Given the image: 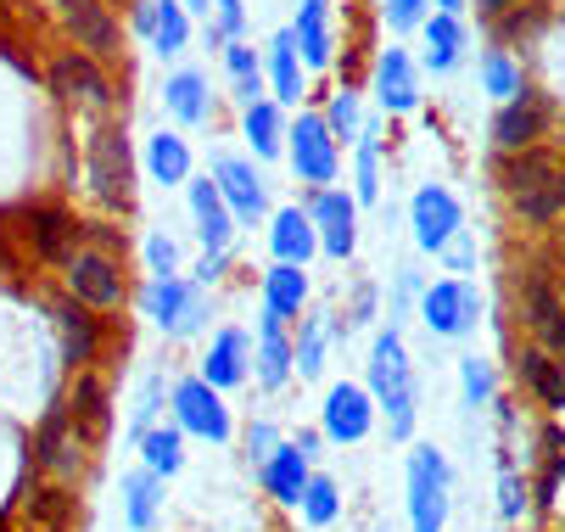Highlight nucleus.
<instances>
[{
  "label": "nucleus",
  "mask_w": 565,
  "mask_h": 532,
  "mask_svg": "<svg viewBox=\"0 0 565 532\" xmlns=\"http://www.w3.org/2000/svg\"><path fill=\"white\" fill-rule=\"evenodd\" d=\"M370 398L381 404V415H386L397 443L415 437V370H409V353H403L397 326L381 331L375 348H370Z\"/></svg>",
  "instance_id": "obj_1"
},
{
  "label": "nucleus",
  "mask_w": 565,
  "mask_h": 532,
  "mask_svg": "<svg viewBox=\"0 0 565 532\" xmlns=\"http://www.w3.org/2000/svg\"><path fill=\"white\" fill-rule=\"evenodd\" d=\"M504 191H510L515 219H526V224H548V219L565 213V169L548 158V151H537V146L510 151Z\"/></svg>",
  "instance_id": "obj_2"
},
{
  "label": "nucleus",
  "mask_w": 565,
  "mask_h": 532,
  "mask_svg": "<svg viewBox=\"0 0 565 532\" xmlns=\"http://www.w3.org/2000/svg\"><path fill=\"white\" fill-rule=\"evenodd\" d=\"M85 174H90V191H96L107 208H118V213L135 208V158H129V140H124L118 124H102V129L90 135V146H85Z\"/></svg>",
  "instance_id": "obj_3"
},
{
  "label": "nucleus",
  "mask_w": 565,
  "mask_h": 532,
  "mask_svg": "<svg viewBox=\"0 0 565 532\" xmlns=\"http://www.w3.org/2000/svg\"><path fill=\"white\" fill-rule=\"evenodd\" d=\"M286 158H291V174L313 191L337 185V174H342V146L319 113H302V118L286 124Z\"/></svg>",
  "instance_id": "obj_4"
},
{
  "label": "nucleus",
  "mask_w": 565,
  "mask_h": 532,
  "mask_svg": "<svg viewBox=\"0 0 565 532\" xmlns=\"http://www.w3.org/2000/svg\"><path fill=\"white\" fill-rule=\"evenodd\" d=\"M140 309L151 315L157 331H169V337H196L207 326V291L185 275H163V280H151L140 291Z\"/></svg>",
  "instance_id": "obj_5"
},
{
  "label": "nucleus",
  "mask_w": 565,
  "mask_h": 532,
  "mask_svg": "<svg viewBox=\"0 0 565 532\" xmlns=\"http://www.w3.org/2000/svg\"><path fill=\"white\" fill-rule=\"evenodd\" d=\"M420 320L431 337H470L481 326V286H470V280L420 286Z\"/></svg>",
  "instance_id": "obj_6"
},
{
  "label": "nucleus",
  "mask_w": 565,
  "mask_h": 532,
  "mask_svg": "<svg viewBox=\"0 0 565 532\" xmlns=\"http://www.w3.org/2000/svg\"><path fill=\"white\" fill-rule=\"evenodd\" d=\"M448 460L437 448H415L409 454V521L415 532H443L448 526Z\"/></svg>",
  "instance_id": "obj_7"
},
{
  "label": "nucleus",
  "mask_w": 565,
  "mask_h": 532,
  "mask_svg": "<svg viewBox=\"0 0 565 532\" xmlns=\"http://www.w3.org/2000/svg\"><path fill=\"white\" fill-rule=\"evenodd\" d=\"M308 219H313L319 247H326L331 258H342V264H348V258H353V247H359V202H353L348 191L326 185V191H313Z\"/></svg>",
  "instance_id": "obj_8"
},
{
  "label": "nucleus",
  "mask_w": 565,
  "mask_h": 532,
  "mask_svg": "<svg viewBox=\"0 0 565 532\" xmlns=\"http://www.w3.org/2000/svg\"><path fill=\"white\" fill-rule=\"evenodd\" d=\"M85 443H96V437L78 426V421L67 415V404H62V409L45 415V426H40V437H34V460H40L51 477H78V471H85Z\"/></svg>",
  "instance_id": "obj_9"
},
{
  "label": "nucleus",
  "mask_w": 565,
  "mask_h": 532,
  "mask_svg": "<svg viewBox=\"0 0 565 532\" xmlns=\"http://www.w3.org/2000/svg\"><path fill=\"white\" fill-rule=\"evenodd\" d=\"M213 185H218V196L230 202L235 224H264V213H269V191H264V180H258V169H253L247 158H235V151H218V158H213Z\"/></svg>",
  "instance_id": "obj_10"
},
{
  "label": "nucleus",
  "mask_w": 565,
  "mask_h": 532,
  "mask_svg": "<svg viewBox=\"0 0 565 532\" xmlns=\"http://www.w3.org/2000/svg\"><path fill=\"white\" fill-rule=\"evenodd\" d=\"M174 426L191 432V437L224 443V437H230V409H224L218 387H207L202 375H185V382H174Z\"/></svg>",
  "instance_id": "obj_11"
},
{
  "label": "nucleus",
  "mask_w": 565,
  "mask_h": 532,
  "mask_svg": "<svg viewBox=\"0 0 565 532\" xmlns=\"http://www.w3.org/2000/svg\"><path fill=\"white\" fill-rule=\"evenodd\" d=\"M67 291L85 309H118L124 302V264L113 253H73L67 258Z\"/></svg>",
  "instance_id": "obj_12"
},
{
  "label": "nucleus",
  "mask_w": 565,
  "mask_h": 532,
  "mask_svg": "<svg viewBox=\"0 0 565 532\" xmlns=\"http://www.w3.org/2000/svg\"><path fill=\"white\" fill-rule=\"evenodd\" d=\"M56 12H62L67 34L85 45V56L107 62V56L124 51V29H118V18L107 12V0H56Z\"/></svg>",
  "instance_id": "obj_13"
},
{
  "label": "nucleus",
  "mask_w": 565,
  "mask_h": 532,
  "mask_svg": "<svg viewBox=\"0 0 565 532\" xmlns=\"http://www.w3.org/2000/svg\"><path fill=\"white\" fill-rule=\"evenodd\" d=\"M370 91H375V107L392 113V118L415 113V107H420V73H415V56L403 51V45H386V51L375 56V79H370Z\"/></svg>",
  "instance_id": "obj_14"
},
{
  "label": "nucleus",
  "mask_w": 565,
  "mask_h": 532,
  "mask_svg": "<svg viewBox=\"0 0 565 532\" xmlns=\"http://www.w3.org/2000/svg\"><path fill=\"white\" fill-rule=\"evenodd\" d=\"M409 213H415V242H420L426 253H443V247L465 231V208H459V196H454L448 185H420Z\"/></svg>",
  "instance_id": "obj_15"
},
{
  "label": "nucleus",
  "mask_w": 565,
  "mask_h": 532,
  "mask_svg": "<svg viewBox=\"0 0 565 532\" xmlns=\"http://www.w3.org/2000/svg\"><path fill=\"white\" fill-rule=\"evenodd\" d=\"M375 426V398L370 387H353V382H337L326 393V415H319V432L331 443H364Z\"/></svg>",
  "instance_id": "obj_16"
},
{
  "label": "nucleus",
  "mask_w": 565,
  "mask_h": 532,
  "mask_svg": "<svg viewBox=\"0 0 565 532\" xmlns=\"http://www.w3.org/2000/svg\"><path fill=\"white\" fill-rule=\"evenodd\" d=\"M51 85L67 96V102H85V107H96V113H107L118 96H113V79L96 67V56H56L51 62Z\"/></svg>",
  "instance_id": "obj_17"
},
{
  "label": "nucleus",
  "mask_w": 565,
  "mask_h": 532,
  "mask_svg": "<svg viewBox=\"0 0 565 532\" xmlns=\"http://www.w3.org/2000/svg\"><path fill=\"white\" fill-rule=\"evenodd\" d=\"M291 40L302 67L326 73L337 62V34H331V0H297V18H291Z\"/></svg>",
  "instance_id": "obj_18"
},
{
  "label": "nucleus",
  "mask_w": 565,
  "mask_h": 532,
  "mask_svg": "<svg viewBox=\"0 0 565 532\" xmlns=\"http://www.w3.org/2000/svg\"><path fill=\"white\" fill-rule=\"evenodd\" d=\"M247 353H253V337L247 331H235V326L218 331L213 348L202 353V382L218 387V393L224 387H241V382H247Z\"/></svg>",
  "instance_id": "obj_19"
},
{
  "label": "nucleus",
  "mask_w": 565,
  "mask_h": 532,
  "mask_svg": "<svg viewBox=\"0 0 565 532\" xmlns=\"http://www.w3.org/2000/svg\"><path fill=\"white\" fill-rule=\"evenodd\" d=\"M191 219H196V236H202L207 253H218V247L235 242V213H230V202L218 196L213 174H207V180H191Z\"/></svg>",
  "instance_id": "obj_20"
},
{
  "label": "nucleus",
  "mask_w": 565,
  "mask_h": 532,
  "mask_svg": "<svg viewBox=\"0 0 565 532\" xmlns=\"http://www.w3.org/2000/svg\"><path fill=\"white\" fill-rule=\"evenodd\" d=\"M308 477H313V471H308V454L297 448V437H291V443H275V454L258 466V482L275 493V504H291V510H297Z\"/></svg>",
  "instance_id": "obj_21"
},
{
  "label": "nucleus",
  "mask_w": 565,
  "mask_h": 532,
  "mask_svg": "<svg viewBox=\"0 0 565 532\" xmlns=\"http://www.w3.org/2000/svg\"><path fill=\"white\" fill-rule=\"evenodd\" d=\"M521 315H526V326L537 331L543 348L565 353V309H559V297L548 291L543 275H526V280H521Z\"/></svg>",
  "instance_id": "obj_22"
},
{
  "label": "nucleus",
  "mask_w": 565,
  "mask_h": 532,
  "mask_svg": "<svg viewBox=\"0 0 565 532\" xmlns=\"http://www.w3.org/2000/svg\"><path fill=\"white\" fill-rule=\"evenodd\" d=\"M241 140L253 146L258 163H269V158L286 151V113H280L275 96H258L253 107H241Z\"/></svg>",
  "instance_id": "obj_23"
},
{
  "label": "nucleus",
  "mask_w": 565,
  "mask_h": 532,
  "mask_svg": "<svg viewBox=\"0 0 565 532\" xmlns=\"http://www.w3.org/2000/svg\"><path fill=\"white\" fill-rule=\"evenodd\" d=\"M163 107H169V118L202 129V124H213V85L202 79L196 67H180V73H169V85H163Z\"/></svg>",
  "instance_id": "obj_24"
},
{
  "label": "nucleus",
  "mask_w": 565,
  "mask_h": 532,
  "mask_svg": "<svg viewBox=\"0 0 565 532\" xmlns=\"http://www.w3.org/2000/svg\"><path fill=\"white\" fill-rule=\"evenodd\" d=\"M537 135H543V102H537L532 91L510 96V102L499 107V118H493L499 151H526V146H537Z\"/></svg>",
  "instance_id": "obj_25"
},
{
  "label": "nucleus",
  "mask_w": 565,
  "mask_h": 532,
  "mask_svg": "<svg viewBox=\"0 0 565 532\" xmlns=\"http://www.w3.org/2000/svg\"><path fill=\"white\" fill-rule=\"evenodd\" d=\"M269 253H275L280 264H302V269H308V258L319 253V236H313L308 208H280V213L269 219Z\"/></svg>",
  "instance_id": "obj_26"
},
{
  "label": "nucleus",
  "mask_w": 565,
  "mask_h": 532,
  "mask_svg": "<svg viewBox=\"0 0 565 532\" xmlns=\"http://www.w3.org/2000/svg\"><path fill=\"white\" fill-rule=\"evenodd\" d=\"M258 387L264 393H280L286 382H291V337H286V320H275V315H264V326H258Z\"/></svg>",
  "instance_id": "obj_27"
},
{
  "label": "nucleus",
  "mask_w": 565,
  "mask_h": 532,
  "mask_svg": "<svg viewBox=\"0 0 565 532\" xmlns=\"http://www.w3.org/2000/svg\"><path fill=\"white\" fill-rule=\"evenodd\" d=\"M302 302H308V269L275 258V269H264V315H275V320H297V315H302Z\"/></svg>",
  "instance_id": "obj_28"
},
{
  "label": "nucleus",
  "mask_w": 565,
  "mask_h": 532,
  "mask_svg": "<svg viewBox=\"0 0 565 532\" xmlns=\"http://www.w3.org/2000/svg\"><path fill=\"white\" fill-rule=\"evenodd\" d=\"M348 331V320H331V315H308L302 326H297V342H291V370L302 375H319L326 370V348H331V337H342Z\"/></svg>",
  "instance_id": "obj_29"
},
{
  "label": "nucleus",
  "mask_w": 565,
  "mask_h": 532,
  "mask_svg": "<svg viewBox=\"0 0 565 532\" xmlns=\"http://www.w3.org/2000/svg\"><path fill=\"white\" fill-rule=\"evenodd\" d=\"M264 73H269V85H275V102H280V107H297V102H302V73H308V67H302V56H297L291 29L269 40V51H264Z\"/></svg>",
  "instance_id": "obj_30"
},
{
  "label": "nucleus",
  "mask_w": 565,
  "mask_h": 532,
  "mask_svg": "<svg viewBox=\"0 0 565 532\" xmlns=\"http://www.w3.org/2000/svg\"><path fill=\"white\" fill-rule=\"evenodd\" d=\"M29 236H34V253H40V258L67 264V258H73V242L85 236V224L67 219V213H56V208H40L34 224H29Z\"/></svg>",
  "instance_id": "obj_31"
},
{
  "label": "nucleus",
  "mask_w": 565,
  "mask_h": 532,
  "mask_svg": "<svg viewBox=\"0 0 565 532\" xmlns=\"http://www.w3.org/2000/svg\"><path fill=\"white\" fill-rule=\"evenodd\" d=\"M420 34H426V67L431 73H454L459 56H465V23L454 12H437V18L420 23Z\"/></svg>",
  "instance_id": "obj_32"
},
{
  "label": "nucleus",
  "mask_w": 565,
  "mask_h": 532,
  "mask_svg": "<svg viewBox=\"0 0 565 532\" xmlns=\"http://www.w3.org/2000/svg\"><path fill=\"white\" fill-rule=\"evenodd\" d=\"M146 169H151V180L157 185H185L191 180V146H185V135H151L146 140Z\"/></svg>",
  "instance_id": "obj_33"
},
{
  "label": "nucleus",
  "mask_w": 565,
  "mask_h": 532,
  "mask_svg": "<svg viewBox=\"0 0 565 532\" xmlns=\"http://www.w3.org/2000/svg\"><path fill=\"white\" fill-rule=\"evenodd\" d=\"M56 326H62V342H67L73 364H90L102 353V326H96V315H85V302H78V297L56 309Z\"/></svg>",
  "instance_id": "obj_34"
},
{
  "label": "nucleus",
  "mask_w": 565,
  "mask_h": 532,
  "mask_svg": "<svg viewBox=\"0 0 565 532\" xmlns=\"http://www.w3.org/2000/svg\"><path fill=\"white\" fill-rule=\"evenodd\" d=\"M224 73H230V96L241 107H253L264 96V62H258V51L247 40H230L224 45Z\"/></svg>",
  "instance_id": "obj_35"
},
{
  "label": "nucleus",
  "mask_w": 565,
  "mask_h": 532,
  "mask_svg": "<svg viewBox=\"0 0 565 532\" xmlns=\"http://www.w3.org/2000/svg\"><path fill=\"white\" fill-rule=\"evenodd\" d=\"M157 504H163V477L157 471H129L124 477V521L135 532H151L157 526Z\"/></svg>",
  "instance_id": "obj_36"
},
{
  "label": "nucleus",
  "mask_w": 565,
  "mask_h": 532,
  "mask_svg": "<svg viewBox=\"0 0 565 532\" xmlns=\"http://www.w3.org/2000/svg\"><path fill=\"white\" fill-rule=\"evenodd\" d=\"M191 45V12L180 0H151V51L157 56H180Z\"/></svg>",
  "instance_id": "obj_37"
},
{
  "label": "nucleus",
  "mask_w": 565,
  "mask_h": 532,
  "mask_svg": "<svg viewBox=\"0 0 565 532\" xmlns=\"http://www.w3.org/2000/svg\"><path fill=\"white\" fill-rule=\"evenodd\" d=\"M140 460L157 477H174L185 466V432L180 426H146L140 432Z\"/></svg>",
  "instance_id": "obj_38"
},
{
  "label": "nucleus",
  "mask_w": 565,
  "mask_h": 532,
  "mask_svg": "<svg viewBox=\"0 0 565 532\" xmlns=\"http://www.w3.org/2000/svg\"><path fill=\"white\" fill-rule=\"evenodd\" d=\"M481 91H488L493 102H510V96L526 91V73H521V62H515L504 45H488V51H481Z\"/></svg>",
  "instance_id": "obj_39"
},
{
  "label": "nucleus",
  "mask_w": 565,
  "mask_h": 532,
  "mask_svg": "<svg viewBox=\"0 0 565 532\" xmlns=\"http://www.w3.org/2000/svg\"><path fill=\"white\" fill-rule=\"evenodd\" d=\"M359 180H353V202H375L381 196V124L375 118H364V129H359Z\"/></svg>",
  "instance_id": "obj_40"
},
{
  "label": "nucleus",
  "mask_w": 565,
  "mask_h": 532,
  "mask_svg": "<svg viewBox=\"0 0 565 532\" xmlns=\"http://www.w3.org/2000/svg\"><path fill=\"white\" fill-rule=\"evenodd\" d=\"M319 118H326V129L337 135V146H353L359 140V129H364V102H359V91H331V107L326 113H319Z\"/></svg>",
  "instance_id": "obj_41"
},
{
  "label": "nucleus",
  "mask_w": 565,
  "mask_h": 532,
  "mask_svg": "<svg viewBox=\"0 0 565 532\" xmlns=\"http://www.w3.org/2000/svg\"><path fill=\"white\" fill-rule=\"evenodd\" d=\"M521 375L543 393V404H554V409H565V375H559V364L543 353V348H526L521 353Z\"/></svg>",
  "instance_id": "obj_42"
},
{
  "label": "nucleus",
  "mask_w": 565,
  "mask_h": 532,
  "mask_svg": "<svg viewBox=\"0 0 565 532\" xmlns=\"http://www.w3.org/2000/svg\"><path fill=\"white\" fill-rule=\"evenodd\" d=\"M67 415L85 426L90 437H102V426H107V387L96 382V375H78V393H73Z\"/></svg>",
  "instance_id": "obj_43"
},
{
  "label": "nucleus",
  "mask_w": 565,
  "mask_h": 532,
  "mask_svg": "<svg viewBox=\"0 0 565 532\" xmlns=\"http://www.w3.org/2000/svg\"><path fill=\"white\" fill-rule=\"evenodd\" d=\"M297 510H302V521H308V526H331V521H337V510H342L337 482H331V477H308V488H302Z\"/></svg>",
  "instance_id": "obj_44"
},
{
  "label": "nucleus",
  "mask_w": 565,
  "mask_h": 532,
  "mask_svg": "<svg viewBox=\"0 0 565 532\" xmlns=\"http://www.w3.org/2000/svg\"><path fill=\"white\" fill-rule=\"evenodd\" d=\"M213 23H207V40L224 51L230 40H247V7L241 0H213V12H207Z\"/></svg>",
  "instance_id": "obj_45"
},
{
  "label": "nucleus",
  "mask_w": 565,
  "mask_h": 532,
  "mask_svg": "<svg viewBox=\"0 0 565 532\" xmlns=\"http://www.w3.org/2000/svg\"><path fill=\"white\" fill-rule=\"evenodd\" d=\"M459 382H465V409H481V404L493 398V370L481 364L476 353H465V359H459Z\"/></svg>",
  "instance_id": "obj_46"
},
{
  "label": "nucleus",
  "mask_w": 565,
  "mask_h": 532,
  "mask_svg": "<svg viewBox=\"0 0 565 532\" xmlns=\"http://www.w3.org/2000/svg\"><path fill=\"white\" fill-rule=\"evenodd\" d=\"M426 7L431 0H381V18L392 23V34H415L426 23Z\"/></svg>",
  "instance_id": "obj_47"
},
{
  "label": "nucleus",
  "mask_w": 565,
  "mask_h": 532,
  "mask_svg": "<svg viewBox=\"0 0 565 532\" xmlns=\"http://www.w3.org/2000/svg\"><path fill=\"white\" fill-rule=\"evenodd\" d=\"M146 269H151V280L180 275V247L169 236H146Z\"/></svg>",
  "instance_id": "obj_48"
},
{
  "label": "nucleus",
  "mask_w": 565,
  "mask_h": 532,
  "mask_svg": "<svg viewBox=\"0 0 565 532\" xmlns=\"http://www.w3.org/2000/svg\"><path fill=\"white\" fill-rule=\"evenodd\" d=\"M157 409H163V375H146V382H140V398H135V432H146Z\"/></svg>",
  "instance_id": "obj_49"
},
{
  "label": "nucleus",
  "mask_w": 565,
  "mask_h": 532,
  "mask_svg": "<svg viewBox=\"0 0 565 532\" xmlns=\"http://www.w3.org/2000/svg\"><path fill=\"white\" fill-rule=\"evenodd\" d=\"M275 443H280V432H275L269 421H253V432H247V460H253V466H264L269 454H275Z\"/></svg>",
  "instance_id": "obj_50"
},
{
  "label": "nucleus",
  "mask_w": 565,
  "mask_h": 532,
  "mask_svg": "<svg viewBox=\"0 0 565 532\" xmlns=\"http://www.w3.org/2000/svg\"><path fill=\"white\" fill-rule=\"evenodd\" d=\"M499 510H504V521H521V510H526L521 477H515V471H504V482H499Z\"/></svg>",
  "instance_id": "obj_51"
},
{
  "label": "nucleus",
  "mask_w": 565,
  "mask_h": 532,
  "mask_svg": "<svg viewBox=\"0 0 565 532\" xmlns=\"http://www.w3.org/2000/svg\"><path fill=\"white\" fill-rule=\"evenodd\" d=\"M415 297H420V280H415L409 269H403V275H397V297H392V326H397L403 315H409V302H415Z\"/></svg>",
  "instance_id": "obj_52"
},
{
  "label": "nucleus",
  "mask_w": 565,
  "mask_h": 532,
  "mask_svg": "<svg viewBox=\"0 0 565 532\" xmlns=\"http://www.w3.org/2000/svg\"><path fill=\"white\" fill-rule=\"evenodd\" d=\"M224 269H230V247H218V253H202V264H196V286H213V280H224Z\"/></svg>",
  "instance_id": "obj_53"
},
{
  "label": "nucleus",
  "mask_w": 565,
  "mask_h": 532,
  "mask_svg": "<svg viewBox=\"0 0 565 532\" xmlns=\"http://www.w3.org/2000/svg\"><path fill=\"white\" fill-rule=\"evenodd\" d=\"M375 320V286H359V297H353V315H348V326H370Z\"/></svg>",
  "instance_id": "obj_54"
},
{
  "label": "nucleus",
  "mask_w": 565,
  "mask_h": 532,
  "mask_svg": "<svg viewBox=\"0 0 565 532\" xmlns=\"http://www.w3.org/2000/svg\"><path fill=\"white\" fill-rule=\"evenodd\" d=\"M443 253H448V264H454V269H470V264H476V247H470V236H465V231H459Z\"/></svg>",
  "instance_id": "obj_55"
},
{
  "label": "nucleus",
  "mask_w": 565,
  "mask_h": 532,
  "mask_svg": "<svg viewBox=\"0 0 565 532\" xmlns=\"http://www.w3.org/2000/svg\"><path fill=\"white\" fill-rule=\"evenodd\" d=\"M129 29L151 45V0H135V12H129Z\"/></svg>",
  "instance_id": "obj_56"
},
{
  "label": "nucleus",
  "mask_w": 565,
  "mask_h": 532,
  "mask_svg": "<svg viewBox=\"0 0 565 532\" xmlns=\"http://www.w3.org/2000/svg\"><path fill=\"white\" fill-rule=\"evenodd\" d=\"M476 7H481V12H488V18H510V12L521 7V0H476Z\"/></svg>",
  "instance_id": "obj_57"
},
{
  "label": "nucleus",
  "mask_w": 565,
  "mask_h": 532,
  "mask_svg": "<svg viewBox=\"0 0 565 532\" xmlns=\"http://www.w3.org/2000/svg\"><path fill=\"white\" fill-rule=\"evenodd\" d=\"M297 448H302L308 460H313V454H319V432H302V437H297Z\"/></svg>",
  "instance_id": "obj_58"
},
{
  "label": "nucleus",
  "mask_w": 565,
  "mask_h": 532,
  "mask_svg": "<svg viewBox=\"0 0 565 532\" xmlns=\"http://www.w3.org/2000/svg\"><path fill=\"white\" fill-rule=\"evenodd\" d=\"M180 7H185L191 18H207V12H213V0H180Z\"/></svg>",
  "instance_id": "obj_59"
},
{
  "label": "nucleus",
  "mask_w": 565,
  "mask_h": 532,
  "mask_svg": "<svg viewBox=\"0 0 565 532\" xmlns=\"http://www.w3.org/2000/svg\"><path fill=\"white\" fill-rule=\"evenodd\" d=\"M431 7H437V12H454V18H459V7H465V0H431Z\"/></svg>",
  "instance_id": "obj_60"
}]
</instances>
